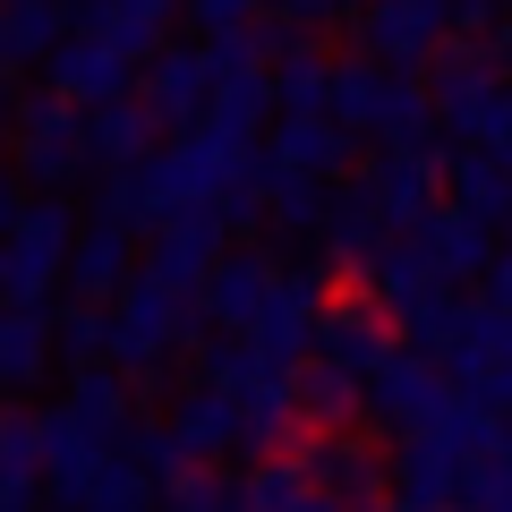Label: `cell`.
<instances>
[{"label": "cell", "instance_id": "obj_1", "mask_svg": "<svg viewBox=\"0 0 512 512\" xmlns=\"http://www.w3.org/2000/svg\"><path fill=\"white\" fill-rule=\"evenodd\" d=\"M359 43L376 60H419L444 43V0H367L359 9Z\"/></svg>", "mask_w": 512, "mask_h": 512}, {"label": "cell", "instance_id": "obj_2", "mask_svg": "<svg viewBox=\"0 0 512 512\" xmlns=\"http://www.w3.org/2000/svg\"><path fill=\"white\" fill-rule=\"evenodd\" d=\"M60 0H0V60H35L60 52Z\"/></svg>", "mask_w": 512, "mask_h": 512}, {"label": "cell", "instance_id": "obj_3", "mask_svg": "<svg viewBox=\"0 0 512 512\" xmlns=\"http://www.w3.org/2000/svg\"><path fill=\"white\" fill-rule=\"evenodd\" d=\"M120 69H128V60L111 52L103 35H94V43H69V52H52V77H60L69 94H111V86H120Z\"/></svg>", "mask_w": 512, "mask_h": 512}, {"label": "cell", "instance_id": "obj_4", "mask_svg": "<svg viewBox=\"0 0 512 512\" xmlns=\"http://www.w3.org/2000/svg\"><path fill=\"white\" fill-rule=\"evenodd\" d=\"M205 94V60L197 52H163L154 60V111H197Z\"/></svg>", "mask_w": 512, "mask_h": 512}, {"label": "cell", "instance_id": "obj_5", "mask_svg": "<svg viewBox=\"0 0 512 512\" xmlns=\"http://www.w3.org/2000/svg\"><path fill=\"white\" fill-rule=\"evenodd\" d=\"M325 60H316V52H291V69H282V94H291V103H316V94H325Z\"/></svg>", "mask_w": 512, "mask_h": 512}, {"label": "cell", "instance_id": "obj_6", "mask_svg": "<svg viewBox=\"0 0 512 512\" xmlns=\"http://www.w3.org/2000/svg\"><path fill=\"white\" fill-rule=\"evenodd\" d=\"M188 9H197L205 26H239V18H248V9H256V0H188Z\"/></svg>", "mask_w": 512, "mask_h": 512}, {"label": "cell", "instance_id": "obj_7", "mask_svg": "<svg viewBox=\"0 0 512 512\" xmlns=\"http://www.w3.org/2000/svg\"><path fill=\"white\" fill-rule=\"evenodd\" d=\"M60 18H77V26H86V35H103V18H111V0H69V9H60Z\"/></svg>", "mask_w": 512, "mask_h": 512}, {"label": "cell", "instance_id": "obj_8", "mask_svg": "<svg viewBox=\"0 0 512 512\" xmlns=\"http://www.w3.org/2000/svg\"><path fill=\"white\" fill-rule=\"evenodd\" d=\"M274 9H350V0H274Z\"/></svg>", "mask_w": 512, "mask_h": 512}]
</instances>
